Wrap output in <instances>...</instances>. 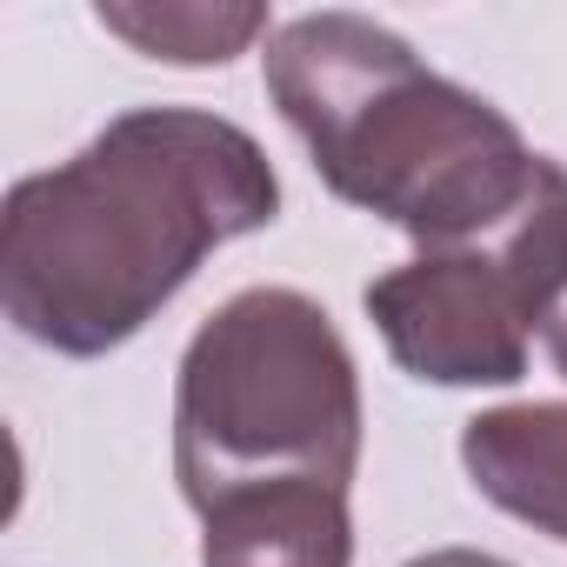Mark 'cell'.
<instances>
[{
	"label": "cell",
	"instance_id": "obj_1",
	"mask_svg": "<svg viewBox=\"0 0 567 567\" xmlns=\"http://www.w3.org/2000/svg\"><path fill=\"white\" fill-rule=\"evenodd\" d=\"M267 147L207 107H127L74 161L28 174L0 207V308L68 361L127 348L200 260L274 227Z\"/></svg>",
	"mask_w": 567,
	"mask_h": 567
},
{
	"label": "cell",
	"instance_id": "obj_4",
	"mask_svg": "<svg viewBox=\"0 0 567 567\" xmlns=\"http://www.w3.org/2000/svg\"><path fill=\"white\" fill-rule=\"evenodd\" d=\"M567 288V167L554 161L514 227L474 247H441L368 280V321L401 374L434 388H514L527 348Z\"/></svg>",
	"mask_w": 567,
	"mask_h": 567
},
{
	"label": "cell",
	"instance_id": "obj_6",
	"mask_svg": "<svg viewBox=\"0 0 567 567\" xmlns=\"http://www.w3.org/2000/svg\"><path fill=\"white\" fill-rule=\"evenodd\" d=\"M461 467L481 501L567 540V401L487 408L461 427Z\"/></svg>",
	"mask_w": 567,
	"mask_h": 567
},
{
	"label": "cell",
	"instance_id": "obj_8",
	"mask_svg": "<svg viewBox=\"0 0 567 567\" xmlns=\"http://www.w3.org/2000/svg\"><path fill=\"white\" fill-rule=\"evenodd\" d=\"M540 348H547V361H554L560 381H567V288L554 295V308H547V321H540Z\"/></svg>",
	"mask_w": 567,
	"mask_h": 567
},
{
	"label": "cell",
	"instance_id": "obj_3",
	"mask_svg": "<svg viewBox=\"0 0 567 567\" xmlns=\"http://www.w3.org/2000/svg\"><path fill=\"white\" fill-rule=\"evenodd\" d=\"M361 374L334 315L301 288L220 301L174 374V481L187 507L267 481L348 487L361 467Z\"/></svg>",
	"mask_w": 567,
	"mask_h": 567
},
{
	"label": "cell",
	"instance_id": "obj_9",
	"mask_svg": "<svg viewBox=\"0 0 567 567\" xmlns=\"http://www.w3.org/2000/svg\"><path fill=\"white\" fill-rule=\"evenodd\" d=\"M408 567H514V560L481 554V547H427V554H414Z\"/></svg>",
	"mask_w": 567,
	"mask_h": 567
},
{
	"label": "cell",
	"instance_id": "obj_7",
	"mask_svg": "<svg viewBox=\"0 0 567 567\" xmlns=\"http://www.w3.org/2000/svg\"><path fill=\"white\" fill-rule=\"evenodd\" d=\"M94 21L167 68H227L274 28V14L254 0H214V8L207 0H107L94 8Z\"/></svg>",
	"mask_w": 567,
	"mask_h": 567
},
{
	"label": "cell",
	"instance_id": "obj_2",
	"mask_svg": "<svg viewBox=\"0 0 567 567\" xmlns=\"http://www.w3.org/2000/svg\"><path fill=\"white\" fill-rule=\"evenodd\" d=\"M260 74L321 187L361 214H381L421 240V254L494 240L554 167L494 101L434 74L394 28L348 8L274 28Z\"/></svg>",
	"mask_w": 567,
	"mask_h": 567
},
{
	"label": "cell",
	"instance_id": "obj_5",
	"mask_svg": "<svg viewBox=\"0 0 567 567\" xmlns=\"http://www.w3.org/2000/svg\"><path fill=\"white\" fill-rule=\"evenodd\" d=\"M200 567H354L348 487L267 481L200 507Z\"/></svg>",
	"mask_w": 567,
	"mask_h": 567
}]
</instances>
